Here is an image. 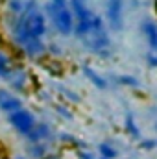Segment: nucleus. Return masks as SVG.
Returning a JSON list of instances; mask_svg holds the SVG:
<instances>
[{
	"label": "nucleus",
	"mask_w": 157,
	"mask_h": 159,
	"mask_svg": "<svg viewBox=\"0 0 157 159\" xmlns=\"http://www.w3.org/2000/svg\"><path fill=\"white\" fill-rule=\"evenodd\" d=\"M74 35L89 54H94L100 57H105L111 54V48H113L111 35L104 22V17L100 15H92L91 19H85V20H76Z\"/></svg>",
	"instance_id": "1"
},
{
	"label": "nucleus",
	"mask_w": 157,
	"mask_h": 159,
	"mask_svg": "<svg viewBox=\"0 0 157 159\" xmlns=\"http://www.w3.org/2000/svg\"><path fill=\"white\" fill-rule=\"evenodd\" d=\"M46 32H48L46 15H44L43 7H39V6H34L24 15L17 17L11 24V39L20 48L26 46L28 43L43 41Z\"/></svg>",
	"instance_id": "2"
},
{
	"label": "nucleus",
	"mask_w": 157,
	"mask_h": 159,
	"mask_svg": "<svg viewBox=\"0 0 157 159\" xmlns=\"http://www.w3.org/2000/svg\"><path fill=\"white\" fill-rule=\"evenodd\" d=\"M43 11L50 19V22L54 24V28L57 30L59 35L67 37V35H72L74 34L76 19L72 15V9L69 6V0H46Z\"/></svg>",
	"instance_id": "3"
},
{
	"label": "nucleus",
	"mask_w": 157,
	"mask_h": 159,
	"mask_svg": "<svg viewBox=\"0 0 157 159\" xmlns=\"http://www.w3.org/2000/svg\"><path fill=\"white\" fill-rule=\"evenodd\" d=\"M124 9H126V2L124 0H105L104 4V22L107 26V30L111 32H120L124 28Z\"/></svg>",
	"instance_id": "4"
},
{
	"label": "nucleus",
	"mask_w": 157,
	"mask_h": 159,
	"mask_svg": "<svg viewBox=\"0 0 157 159\" xmlns=\"http://www.w3.org/2000/svg\"><path fill=\"white\" fill-rule=\"evenodd\" d=\"M7 122L11 124V128H13L17 133L24 135V137H26V135L34 129V126L37 124L35 115H34L30 109H26V107H22V109H19V111L7 115Z\"/></svg>",
	"instance_id": "5"
},
{
	"label": "nucleus",
	"mask_w": 157,
	"mask_h": 159,
	"mask_svg": "<svg viewBox=\"0 0 157 159\" xmlns=\"http://www.w3.org/2000/svg\"><path fill=\"white\" fill-rule=\"evenodd\" d=\"M19 109H22V98L13 91L0 89V111L6 115H11Z\"/></svg>",
	"instance_id": "6"
},
{
	"label": "nucleus",
	"mask_w": 157,
	"mask_h": 159,
	"mask_svg": "<svg viewBox=\"0 0 157 159\" xmlns=\"http://www.w3.org/2000/svg\"><path fill=\"white\" fill-rule=\"evenodd\" d=\"M54 137V129L48 122H37L34 126V129L26 135L28 144H39V143H48Z\"/></svg>",
	"instance_id": "7"
},
{
	"label": "nucleus",
	"mask_w": 157,
	"mask_h": 159,
	"mask_svg": "<svg viewBox=\"0 0 157 159\" xmlns=\"http://www.w3.org/2000/svg\"><path fill=\"white\" fill-rule=\"evenodd\" d=\"M4 80H6V83H7L15 93L22 91V89L28 85V74H26V70L20 69V67H11V69L7 70V74L4 76Z\"/></svg>",
	"instance_id": "8"
},
{
	"label": "nucleus",
	"mask_w": 157,
	"mask_h": 159,
	"mask_svg": "<svg viewBox=\"0 0 157 159\" xmlns=\"http://www.w3.org/2000/svg\"><path fill=\"white\" fill-rule=\"evenodd\" d=\"M141 34L144 35L148 50L155 52L157 50V22L152 20V19H142L141 20Z\"/></svg>",
	"instance_id": "9"
},
{
	"label": "nucleus",
	"mask_w": 157,
	"mask_h": 159,
	"mask_svg": "<svg viewBox=\"0 0 157 159\" xmlns=\"http://www.w3.org/2000/svg\"><path fill=\"white\" fill-rule=\"evenodd\" d=\"M69 6H70L76 20H85L94 15L91 9V0H69Z\"/></svg>",
	"instance_id": "10"
},
{
	"label": "nucleus",
	"mask_w": 157,
	"mask_h": 159,
	"mask_svg": "<svg viewBox=\"0 0 157 159\" xmlns=\"http://www.w3.org/2000/svg\"><path fill=\"white\" fill-rule=\"evenodd\" d=\"M83 74H85V78L91 81V85H94L96 89H100V91H104V89H107L109 87V81L104 78L96 69H92L91 65H83Z\"/></svg>",
	"instance_id": "11"
},
{
	"label": "nucleus",
	"mask_w": 157,
	"mask_h": 159,
	"mask_svg": "<svg viewBox=\"0 0 157 159\" xmlns=\"http://www.w3.org/2000/svg\"><path fill=\"white\" fill-rule=\"evenodd\" d=\"M6 4H7L9 13L15 15V19L20 17V15H24V13H26L28 9H32L34 6H37L35 0H6Z\"/></svg>",
	"instance_id": "12"
},
{
	"label": "nucleus",
	"mask_w": 157,
	"mask_h": 159,
	"mask_svg": "<svg viewBox=\"0 0 157 159\" xmlns=\"http://www.w3.org/2000/svg\"><path fill=\"white\" fill-rule=\"evenodd\" d=\"M124 128H126L128 135L133 137L135 141H141L142 139L141 128L137 126V119H135V113L133 111H126V115H124Z\"/></svg>",
	"instance_id": "13"
},
{
	"label": "nucleus",
	"mask_w": 157,
	"mask_h": 159,
	"mask_svg": "<svg viewBox=\"0 0 157 159\" xmlns=\"http://www.w3.org/2000/svg\"><path fill=\"white\" fill-rule=\"evenodd\" d=\"M48 152V143H39V144H30L28 146V156L26 157L30 159H43Z\"/></svg>",
	"instance_id": "14"
},
{
	"label": "nucleus",
	"mask_w": 157,
	"mask_h": 159,
	"mask_svg": "<svg viewBox=\"0 0 157 159\" xmlns=\"http://www.w3.org/2000/svg\"><path fill=\"white\" fill-rule=\"evenodd\" d=\"M98 154H100L102 159H117L118 157V150L111 143H100L98 144Z\"/></svg>",
	"instance_id": "15"
},
{
	"label": "nucleus",
	"mask_w": 157,
	"mask_h": 159,
	"mask_svg": "<svg viewBox=\"0 0 157 159\" xmlns=\"http://www.w3.org/2000/svg\"><path fill=\"white\" fill-rule=\"evenodd\" d=\"M117 83L122 85V87H139L141 85V81L137 80V76H131V74H118Z\"/></svg>",
	"instance_id": "16"
},
{
	"label": "nucleus",
	"mask_w": 157,
	"mask_h": 159,
	"mask_svg": "<svg viewBox=\"0 0 157 159\" xmlns=\"http://www.w3.org/2000/svg\"><path fill=\"white\" fill-rule=\"evenodd\" d=\"M11 67H13V65H11L9 56H7L6 52H2V50H0V78L4 80V76L7 74V70H9Z\"/></svg>",
	"instance_id": "17"
},
{
	"label": "nucleus",
	"mask_w": 157,
	"mask_h": 159,
	"mask_svg": "<svg viewBox=\"0 0 157 159\" xmlns=\"http://www.w3.org/2000/svg\"><path fill=\"white\" fill-rule=\"evenodd\" d=\"M139 144H141V148H144V150H154L157 146V139H141L139 141Z\"/></svg>",
	"instance_id": "18"
},
{
	"label": "nucleus",
	"mask_w": 157,
	"mask_h": 159,
	"mask_svg": "<svg viewBox=\"0 0 157 159\" xmlns=\"http://www.w3.org/2000/svg\"><path fill=\"white\" fill-rule=\"evenodd\" d=\"M78 157L79 159H96L92 152H78Z\"/></svg>",
	"instance_id": "19"
},
{
	"label": "nucleus",
	"mask_w": 157,
	"mask_h": 159,
	"mask_svg": "<svg viewBox=\"0 0 157 159\" xmlns=\"http://www.w3.org/2000/svg\"><path fill=\"white\" fill-rule=\"evenodd\" d=\"M13 159H28V157H26V156H22V154H17Z\"/></svg>",
	"instance_id": "20"
},
{
	"label": "nucleus",
	"mask_w": 157,
	"mask_h": 159,
	"mask_svg": "<svg viewBox=\"0 0 157 159\" xmlns=\"http://www.w3.org/2000/svg\"><path fill=\"white\" fill-rule=\"evenodd\" d=\"M48 159H56V157H48Z\"/></svg>",
	"instance_id": "21"
},
{
	"label": "nucleus",
	"mask_w": 157,
	"mask_h": 159,
	"mask_svg": "<svg viewBox=\"0 0 157 159\" xmlns=\"http://www.w3.org/2000/svg\"><path fill=\"white\" fill-rule=\"evenodd\" d=\"M98 159H102V157H98Z\"/></svg>",
	"instance_id": "22"
}]
</instances>
